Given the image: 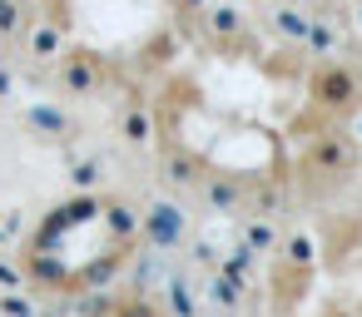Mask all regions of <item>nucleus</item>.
Returning <instances> with one entry per match:
<instances>
[{
    "mask_svg": "<svg viewBox=\"0 0 362 317\" xmlns=\"http://www.w3.org/2000/svg\"><path fill=\"white\" fill-rule=\"evenodd\" d=\"M194 20H199V35H204L209 45H218V50H248V35H253V25H248V16H243L238 6L209 0V6H204Z\"/></svg>",
    "mask_w": 362,
    "mask_h": 317,
    "instance_id": "nucleus-4",
    "label": "nucleus"
},
{
    "mask_svg": "<svg viewBox=\"0 0 362 317\" xmlns=\"http://www.w3.org/2000/svg\"><path fill=\"white\" fill-rule=\"evenodd\" d=\"M278 258H283V273H313L317 268V243H313V233L308 228H293V233H283L278 238Z\"/></svg>",
    "mask_w": 362,
    "mask_h": 317,
    "instance_id": "nucleus-9",
    "label": "nucleus"
},
{
    "mask_svg": "<svg viewBox=\"0 0 362 317\" xmlns=\"http://www.w3.org/2000/svg\"><path fill=\"white\" fill-rule=\"evenodd\" d=\"M25 25H30V0H0V35L21 40Z\"/></svg>",
    "mask_w": 362,
    "mask_h": 317,
    "instance_id": "nucleus-15",
    "label": "nucleus"
},
{
    "mask_svg": "<svg viewBox=\"0 0 362 317\" xmlns=\"http://www.w3.org/2000/svg\"><path fill=\"white\" fill-rule=\"evenodd\" d=\"M21 40H25V55H30L35 65H45V70H50V65L60 60V50L70 45V40H65V20H40V25H25V35H21Z\"/></svg>",
    "mask_w": 362,
    "mask_h": 317,
    "instance_id": "nucleus-8",
    "label": "nucleus"
},
{
    "mask_svg": "<svg viewBox=\"0 0 362 317\" xmlns=\"http://www.w3.org/2000/svg\"><path fill=\"white\" fill-rule=\"evenodd\" d=\"M303 85H308V104L322 109V114H347L357 104V70L342 65V60H327V55L313 60Z\"/></svg>",
    "mask_w": 362,
    "mask_h": 317,
    "instance_id": "nucleus-2",
    "label": "nucleus"
},
{
    "mask_svg": "<svg viewBox=\"0 0 362 317\" xmlns=\"http://www.w3.org/2000/svg\"><path fill=\"white\" fill-rule=\"evenodd\" d=\"M159 179H164V189H174V193H194L199 179H204V159L189 154V149H164V154H159Z\"/></svg>",
    "mask_w": 362,
    "mask_h": 317,
    "instance_id": "nucleus-7",
    "label": "nucleus"
},
{
    "mask_svg": "<svg viewBox=\"0 0 362 317\" xmlns=\"http://www.w3.org/2000/svg\"><path fill=\"white\" fill-rule=\"evenodd\" d=\"M11 90H16V80H11V70H0V100H6Z\"/></svg>",
    "mask_w": 362,
    "mask_h": 317,
    "instance_id": "nucleus-21",
    "label": "nucleus"
},
{
    "mask_svg": "<svg viewBox=\"0 0 362 317\" xmlns=\"http://www.w3.org/2000/svg\"><path fill=\"white\" fill-rule=\"evenodd\" d=\"M65 174H70V189H80V193H95L100 179H105V174H100V159H70Z\"/></svg>",
    "mask_w": 362,
    "mask_h": 317,
    "instance_id": "nucleus-16",
    "label": "nucleus"
},
{
    "mask_svg": "<svg viewBox=\"0 0 362 317\" xmlns=\"http://www.w3.org/2000/svg\"><path fill=\"white\" fill-rule=\"evenodd\" d=\"M303 30H308V11L303 6H283V0L268 6V35L278 45H303Z\"/></svg>",
    "mask_w": 362,
    "mask_h": 317,
    "instance_id": "nucleus-10",
    "label": "nucleus"
},
{
    "mask_svg": "<svg viewBox=\"0 0 362 317\" xmlns=\"http://www.w3.org/2000/svg\"><path fill=\"white\" fill-rule=\"evenodd\" d=\"M347 114H352V124H347V129H352V134H357V144H362V109H357V104H352V109H347Z\"/></svg>",
    "mask_w": 362,
    "mask_h": 317,
    "instance_id": "nucleus-20",
    "label": "nucleus"
},
{
    "mask_svg": "<svg viewBox=\"0 0 362 317\" xmlns=\"http://www.w3.org/2000/svg\"><path fill=\"white\" fill-rule=\"evenodd\" d=\"M0 287H21V268L16 263H0Z\"/></svg>",
    "mask_w": 362,
    "mask_h": 317,
    "instance_id": "nucleus-19",
    "label": "nucleus"
},
{
    "mask_svg": "<svg viewBox=\"0 0 362 317\" xmlns=\"http://www.w3.org/2000/svg\"><path fill=\"white\" fill-rule=\"evenodd\" d=\"M303 164H308L313 174H322V179H342V174H352V169L362 164V144H357L352 129L327 124V129H317V134L308 139Z\"/></svg>",
    "mask_w": 362,
    "mask_h": 317,
    "instance_id": "nucleus-3",
    "label": "nucleus"
},
{
    "mask_svg": "<svg viewBox=\"0 0 362 317\" xmlns=\"http://www.w3.org/2000/svg\"><path fill=\"white\" fill-rule=\"evenodd\" d=\"M337 40H342V25H337V20H327V16H308V30H303V50H308L313 60L332 55V50H337Z\"/></svg>",
    "mask_w": 362,
    "mask_h": 317,
    "instance_id": "nucleus-13",
    "label": "nucleus"
},
{
    "mask_svg": "<svg viewBox=\"0 0 362 317\" xmlns=\"http://www.w3.org/2000/svg\"><path fill=\"white\" fill-rule=\"evenodd\" d=\"M352 25L362 30V0H352Z\"/></svg>",
    "mask_w": 362,
    "mask_h": 317,
    "instance_id": "nucleus-22",
    "label": "nucleus"
},
{
    "mask_svg": "<svg viewBox=\"0 0 362 317\" xmlns=\"http://www.w3.org/2000/svg\"><path fill=\"white\" fill-rule=\"evenodd\" d=\"M50 80L65 100H95L110 85V60L90 45H65L60 60L50 65Z\"/></svg>",
    "mask_w": 362,
    "mask_h": 317,
    "instance_id": "nucleus-1",
    "label": "nucleus"
},
{
    "mask_svg": "<svg viewBox=\"0 0 362 317\" xmlns=\"http://www.w3.org/2000/svg\"><path fill=\"white\" fill-rule=\"evenodd\" d=\"M25 124H30L40 139H50V144H55V139H65V134H70V124H75V119L65 114V104H30V109H25Z\"/></svg>",
    "mask_w": 362,
    "mask_h": 317,
    "instance_id": "nucleus-12",
    "label": "nucleus"
},
{
    "mask_svg": "<svg viewBox=\"0 0 362 317\" xmlns=\"http://www.w3.org/2000/svg\"><path fill=\"white\" fill-rule=\"evenodd\" d=\"M194 193L204 198L209 213H243V208H248V184L233 179V174H209V169H204V179H199Z\"/></svg>",
    "mask_w": 362,
    "mask_h": 317,
    "instance_id": "nucleus-6",
    "label": "nucleus"
},
{
    "mask_svg": "<svg viewBox=\"0 0 362 317\" xmlns=\"http://www.w3.org/2000/svg\"><path fill=\"white\" fill-rule=\"evenodd\" d=\"M0 248H6V223H0Z\"/></svg>",
    "mask_w": 362,
    "mask_h": 317,
    "instance_id": "nucleus-23",
    "label": "nucleus"
},
{
    "mask_svg": "<svg viewBox=\"0 0 362 317\" xmlns=\"http://www.w3.org/2000/svg\"><path fill=\"white\" fill-rule=\"evenodd\" d=\"M0 55H6V35H0Z\"/></svg>",
    "mask_w": 362,
    "mask_h": 317,
    "instance_id": "nucleus-24",
    "label": "nucleus"
},
{
    "mask_svg": "<svg viewBox=\"0 0 362 317\" xmlns=\"http://www.w3.org/2000/svg\"><path fill=\"white\" fill-rule=\"evenodd\" d=\"M105 218H110V228H115L119 238H139V213H134V208L110 203V208H105Z\"/></svg>",
    "mask_w": 362,
    "mask_h": 317,
    "instance_id": "nucleus-17",
    "label": "nucleus"
},
{
    "mask_svg": "<svg viewBox=\"0 0 362 317\" xmlns=\"http://www.w3.org/2000/svg\"><path fill=\"white\" fill-rule=\"evenodd\" d=\"M169 6H174L179 16H189V20H194V16H199V11L209 6V0H169Z\"/></svg>",
    "mask_w": 362,
    "mask_h": 317,
    "instance_id": "nucleus-18",
    "label": "nucleus"
},
{
    "mask_svg": "<svg viewBox=\"0 0 362 317\" xmlns=\"http://www.w3.org/2000/svg\"><path fill=\"white\" fill-rule=\"evenodd\" d=\"M278 223L268 218V213H253V218H243V228H238V248H248L253 258H268V253H278Z\"/></svg>",
    "mask_w": 362,
    "mask_h": 317,
    "instance_id": "nucleus-11",
    "label": "nucleus"
},
{
    "mask_svg": "<svg viewBox=\"0 0 362 317\" xmlns=\"http://www.w3.org/2000/svg\"><path fill=\"white\" fill-rule=\"evenodd\" d=\"M184 233H189V223H184L179 203H169V198H159V203H149V208L139 213V238H144L149 248H179Z\"/></svg>",
    "mask_w": 362,
    "mask_h": 317,
    "instance_id": "nucleus-5",
    "label": "nucleus"
},
{
    "mask_svg": "<svg viewBox=\"0 0 362 317\" xmlns=\"http://www.w3.org/2000/svg\"><path fill=\"white\" fill-rule=\"evenodd\" d=\"M313 6H332V0H313Z\"/></svg>",
    "mask_w": 362,
    "mask_h": 317,
    "instance_id": "nucleus-25",
    "label": "nucleus"
},
{
    "mask_svg": "<svg viewBox=\"0 0 362 317\" xmlns=\"http://www.w3.org/2000/svg\"><path fill=\"white\" fill-rule=\"evenodd\" d=\"M119 139L134 144V149H144V144L154 139V114H149L144 104H129V109L119 114Z\"/></svg>",
    "mask_w": 362,
    "mask_h": 317,
    "instance_id": "nucleus-14",
    "label": "nucleus"
}]
</instances>
